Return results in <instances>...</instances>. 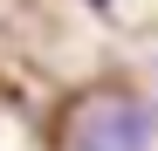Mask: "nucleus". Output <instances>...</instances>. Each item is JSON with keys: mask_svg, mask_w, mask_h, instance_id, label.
Returning a JSON list of instances; mask_svg holds the SVG:
<instances>
[{"mask_svg": "<svg viewBox=\"0 0 158 151\" xmlns=\"http://www.w3.org/2000/svg\"><path fill=\"white\" fill-rule=\"evenodd\" d=\"M144 137H151V124H144L138 103L96 110V117L83 124V151H144Z\"/></svg>", "mask_w": 158, "mask_h": 151, "instance_id": "nucleus-1", "label": "nucleus"}]
</instances>
